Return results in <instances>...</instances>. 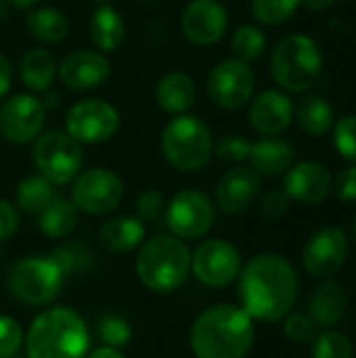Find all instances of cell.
Instances as JSON below:
<instances>
[{
	"instance_id": "obj_1",
	"label": "cell",
	"mask_w": 356,
	"mask_h": 358,
	"mask_svg": "<svg viewBox=\"0 0 356 358\" xmlns=\"http://www.w3.org/2000/svg\"><path fill=\"white\" fill-rule=\"evenodd\" d=\"M237 279L241 308L252 319L275 323L292 313L298 300V275L283 256L260 254L241 268Z\"/></svg>"
},
{
	"instance_id": "obj_2",
	"label": "cell",
	"mask_w": 356,
	"mask_h": 358,
	"mask_svg": "<svg viewBox=\"0 0 356 358\" xmlns=\"http://www.w3.org/2000/svg\"><path fill=\"white\" fill-rule=\"evenodd\" d=\"M252 317L233 304L204 310L191 327V348L197 358H245L254 344Z\"/></svg>"
},
{
	"instance_id": "obj_3",
	"label": "cell",
	"mask_w": 356,
	"mask_h": 358,
	"mask_svg": "<svg viewBox=\"0 0 356 358\" xmlns=\"http://www.w3.org/2000/svg\"><path fill=\"white\" fill-rule=\"evenodd\" d=\"M90 340L82 317L65 306L40 313L25 336L27 358H84Z\"/></svg>"
},
{
	"instance_id": "obj_4",
	"label": "cell",
	"mask_w": 356,
	"mask_h": 358,
	"mask_svg": "<svg viewBox=\"0 0 356 358\" xmlns=\"http://www.w3.org/2000/svg\"><path fill=\"white\" fill-rule=\"evenodd\" d=\"M191 271V252L174 235H155L141 243L136 256V275L141 283L155 294L178 289Z\"/></svg>"
},
{
	"instance_id": "obj_5",
	"label": "cell",
	"mask_w": 356,
	"mask_h": 358,
	"mask_svg": "<svg viewBox=\"0 0 356 358\" xmlns=\"http://www.w3.org/2000/svg\"><path fill=\"white\" fill-rule=\"evenodd\" d=\"M164 159L178 172H199L214 155V136L208 124L191 113L174 115L162 130Z\"/></svg>"
},
{
	"instance_id": "obj_6",
	"label": "cell",
	"mask_w": 356,
	"mask_h": 358,
	"mask_svg": "<svg viewBox=\"0 0 356 358\" xmlns=\"http://www.w3.org/2000/svg\"><path fill=\"white\" fill-rule=\"evenodd\" d=\"M271 76L287 92L311 90L323 71V52L317 40L306 34H292L279 40L271 52Z\"/></svg>"
},
{
	"instance_id": "obj_7",
	"label": "cell",
	"mask_w": 356,
	"mask_h": 358,
	"mask_svg": "<svg viewBox=\"0 0 356 358\" xmlns=\"http://www.w3.org/2000/svg\"><path fill=\"white\" fill-rule=\"evenodd\" d=\"M31 159L38 168V174H42L50 185L63 187L73 182V178L82 172L84 151L82 145L65 130L52 128L44 130L34 141Z\"/></svg>"
},
{
	"instance_id": "obj_8",
	"label": "cell",
	"mask_w": 356,
	"mask_h": 358,
	"mask_svg": "<svg viewBox=\"0 0 356 358\" xmlns=\"http://www.w3.org/2000/svg\"><path fill=\"white\" fill-rule=\"evenodd\" d=\"M63 279L50 258H23L8 266L6 289L25 306H44L57 298Z\"/></svg>"
},
{
	"instance_id": "obj_9",
	"label": "cell",
	"mask_w": 356,
	"mask_h": 358,
	"mask_svg": "<svg viewBox=\"0 0 356 358\" xmlns=\"http://www.w3.org/2000/svg\"><path fill=\"white\" fill-rule=\"evenodd\" d=\"M256 90V73L250 63L229 57L212 67L206 80L210 101L227 111H237L250 105Z\"/></svg>"
},
{
	"instance_id": "obj_10",
	"label": "cell",
	"mask_w": 356,
	"mask_h": 358,
	"mask_svg": "<svg viewBox=\"0 0 356 358\" xmlns=\"http://www.w3.org/2000/svg\"><path fill=\"white\" fill-rule=\"evenodd\" d=\"M120 130V111L103 99H84L65 113V132L80 145H99Z\"/></svg>"
},
{
	"instance_id": "obj_11",
	"label": "cell",
	"mask_w": 356,
	"mask_h": 358,
	"mask_svg": "<svg viewBox=\"0 0 356 358\" xmlns=\"http://www.w3.org/2000/svg\"><path fill=\"white\" fill-rule=\"evenodd\" d=\"M124 199L122 178L107 168H90L80 172L71 185L73 206L90 216L113 212Z\"/></svg>"
},
{
	"instance_id": "obj_12",
	"label": "cell",
	"mask_w": 356,
	"mask_h": 358,
	"mask_svg": "<svg viewBox=\"0 0 356 358\" xmlns=\"http://www.w3.org/2000/svg\"><path fill=\"white\" fill-rule=\"evenodd\" d=\"M216 220L212 199L195 189L178 191L166 208V224L183 241H195L210 233Z\"/></svg>"
},
{
	"instance_id": "obj_13",
	"label": "cell",
	"mask_w": 356,
	"mask_h": 358,
	"mask_svg": "<svg viewBox=\"0 0 356 358\" xmlns=\"http://www.w3.org/2000/svg\"><path fill=\"white\" fill-rule=\"evenodd\" d=\"M46 126V107L40 96L19 92L0 105V134L13 145L34 143Z\"/></svg>"
},
{
	"instance_id": "obj_14",
	"label": "cell",
	"mask_w": 356,
	"mask_h": 358,
	"mask_svg": "<svg viewBox=\"0 0 356 358\" xmlns=\"http://www.w3.org/2000/svg\"><path fill=\"white\" fill-rule=\"evenodd\" d=\"M191 268L199 283L208 287H227L241 273V254L227 239H208L193 252Z\"/></svg>"
},
{
	"instance_id": "obj_15",
	"label": "cell",
	"mask_w": 356,
	"mask_h": 358,
	"mask_svg": "<svg viewBox=\"0 0 356 358\" xmlns=\"http://www.w3.org/2000/svg\"><path fill=\"white\" fill-rule=\"evenodd\" d=\"M229 29V10L218 0H191L180 13V34L195 46H214Z\"/></svg>"
},
{
	"instance_id": "obj_16",
	"label": "cell",
	"mask_w": 356,
	"mask_h": 358,
	"mask_svg": "<svg viewBox=\"0 0 356 358\" xmlns=\"http://www.w3.org/2000/svg\"><path fill=\"white\" fill-rule=\"evenodd\" d=\"M350 245L344 229L323 227L308 241L302 252V262L308 275L313 277H332L336 275L348 258Z\"/></svg>"
},
{
	"instance_id": "obj_17",
	"label": "cell",
	"mask_w": 356,
	"mask_h": 358,
	"mask_svg": "<svg viewBox=\"0 0 356 358\" xmlns=\"http://www.w3.org/2000/svg\"><path fill=\"white\" fill-rule=\"evenodd\" d=\"M57 73L65 88L86 92L107 82L111 73V63L105 57V52L97 48H78L61 61Z\"/></svg>"
},
{
	"instance_id": "obj_18",
	"label": "cell",
	"mask_w": 356,
	"mask_h": 358,
	"mask_svg": "<svg viewBox=\"0 0 356 358\" xmlns=\"http://www.w3.org/2000/svg\"><path fill=\"white\" fill-rule=\"evenodd\" d=\"M250 124L264 136H277L290 128L294 120V103L283 90H264L250 101Z\"/></svg>"
},
{
	"instance_id": "obj_19",
	"label": "cell",
	"mask_w": 356,
	"mask_h": 358,
	"mask_svg": "<svg viewBox=\"0 0 356 358\" xmlns=\"http://www.w3.org/2000/svg\"><path fill=\"white\" fill-rule=\"evenodd\" d=\"M262 187V178L254 168L248 166H237L231 168L216 185V206L225 214H241L245 212L254 199L258 197Z\"/></svg>"
},
{
	"instance_id": "obj_20",
	"label": "cell",
	"mask_w": 356,
	"mask_h": 358,
	"mask_svg": "<svg viewBox=\"0 0 356 358\" xmlns=\"http://www.w3.org/2000/svg\"><path fill=\"white\" fill-rule=\"evenodd\" d=\"M332 182V174L321 162H300L285 172L283 191L294 201L315 206L329 195Z\"/></svg>"
},
{
	"instance_id": "obj_21",
	"label": "cell",
	"mask_w": 356,
	"mask_h": 358,
	"mask_svg": "<svg viewBox=\"0 0 356 358\" xmlns=\"http://www.w3.org/2000/svg\"><path fill=\"white\" fill-rule=\"evenodd\" d=\"M197 99V86L185 71H170L155 84V103L168 115L187 113Z\"/></svg>"
},
{
	"instance_id": "obj_22",
	"label": "cell",
	"mask_w": 356,
	"mask_h": 358,
	"mask_svg": "<svg viewBox=\"0 0 356 358\" xmlns=\"http://www.w3.org/2000/svg\"><path fill=\"white\" fill-rule=\"evenodd\" d=\"M294 147L277 136H264L252 143L250 162L260 176H281L294 166Z\"/></svg>"
},
{
	"instance_id": "obj_23",
	"label": "cell",
	"mask_w": 356,
	"mask_h": 358,
	"mask_svg": "<svg viewBox=\"0 0 356 358\" xmlns=\"http://www.w3.org/2000/svg\"><path fill=\"white\" fill-rule=\"evenodd\" d=\"M88 36L97 50L101 52H113L124 44L126 38V23L118 8H113L109 2L99 4L88 21Z\"/></svg>"
},
{
	"instance_id": "obj_24",
	"label": "cell",
	"mask_w": 356,
	"mask_h": 358,
	"mask_svg": "<svg viewBox=\"0 0 356 358\" xmlns=\"http://www.w3.org/2000/svg\"><path fill=\"white\" fill-rule=\"evenodd\" d=\"M348 306L344 287L336 281H327L315 289L308 302V317L319 327H334L342 321Z\"/></svg>"
},
{
	"instance_id": "obj_25",
	"label": "cell",
	"mask_w": 356,
	"mask_h": 358,
	"mask_svg": "<svg viewBox=\"0 0 356 358\" xmlns=\"http://www.w3.org/2000/svg\"><path fill=\"white\" fill-rule=\"evenodd\" d=\"M99 239L105 250L113 254H126L143 243L145 224L136 216H113L101 227Z\"/></svg>"
},
{
	"instance_id": "obj_26",
	"label": "cell",
	"mask_w": 356,
	"mask_h": 358,
	"mask_svg": "<svg viewBox=\"0 0 356 358\" xmlns=\"http://www.w3.org/2000/svg\"><path fill=\"white\" fill-rule=\"evenodd\" d=\"M57 61L46 48H29L19 61V78L29 92H44L57 76Z\"/></svg>"
},
{
	"instance_id": "obj_27",
	"label": "cell",
	"mask_w": 356,
	"mask_h": 358,
	"mask_svg": "<svg viewBox=\"0 0 356 358\" xmlns=\"http://www.w3.org/2000/svg\"><path fill=\"white\" fill-rule=\"evenodd\" d=\"M294 115L302 132H306L308 136H317V138L325 136L336 124L334 107L321 94H306L298 103V107H294Z\"/></svg>"
},
{
	"instance_id": "obj_28",
	"label": "cell",
	"mask_w": 356,
	"mask_h": 358,
	"mask_svg": "<svg viewBox=\"0 0 356 358\" xmlns=\"http://www.w3.org/2000/svg\"><path fill=\"white\" fill-rule=\"evenodd\" d=\"M25 27L36 40L44 44H57L69 34V19L57 6H36L27 13Z\"/></svg>"
},
{
	"instance_id": "obj_29",
	"label": "cell",
	"mask_w": 356,
	"mask_h": 358,
	"mask_svg": "<svg viewBox=\"0 0 356 358\" xmlns=\"http://www.w3.org/2000/svg\"><path fill=\"white\" fill-rule=\"evenodd\" d=\"M38 227L40 231L50 239H63L69 233L76 231L80 222V210L73 206V201L65 197H55L40 214H38Z\"/></svg>"
},
{
	"instance_id": "obj_30",
	"label": "cell",
	"mask_w": 356,
	"mask_h": 358,
	"mask_svg": "<svg viewBox=\"0 0 356 358\" xmlns=\"http://www.w3.org/2000/svg\"><path fill=\"white\" fill-rule=\"evenodd\" d=\"M55 185H50L42 174L25 176L15 189V206L25 214H40L55 199Z\"/></svg>"
},
{
	"instance_id": "obj_31",
	"label": "cell",
	"mask_w": 356,
	"mask_h": 358,
	"mask_svg": "<svg viewBox=\"0 0 356 358\" xmlns=\"http://www.w3.org/2000/svg\"><path fill=\"white\" fill-rule=\"evenodd\" d=\"M52 260V264L61 271L63 277L67 275H82L88 273L94 266V252L84 245L82 241H71V243H63L59 248H55L48 256Z\"/></svg>"
},
{
	"instance_id": "obj_32",
	"label": "cell",
	"mask_w": 356,
	"mask_h": 358,
	"mask_svg": "<svg viewBox=\"0 0 356 358\" xmlns=\"http://www.w3.org/2000/svg\"><path fill=\"white\" fill-rule=\"evenodd\" d=\"M231 50L237 59L245 63L258 61L266 50V34L258 25L245 23L237 27L231 36Z\"/></svg>"
},
{
	"instance_id": "obj_33",
	"label": "cell",
	"mask_w": 356,
	"mask_h": 358,
	"mask_svg": "<svg viewBox=\"0 0 356 358\" xmlns=\"http://www.w3.org/2000/svg\"><path fill=\"white\" fill-rule=\"evenodd\" d=\"M300 6L302 0H250L254 19L269 27L287 23L298 13Z\"/></svg>"
},
{
	"instance_id": "obj_34",
	"label": "cell",
	"mask_w": 356,
	"mask_h": 358,
	"mask_svg": "<svg viewBox=\"0 0 356 358\" xmlns=\"http://www.w3.org/2000/svg\"><path fill=\"white\" fill-rule=\"evenodd\" d=\"M97 334H99V340L105 346H111V348H122V346L130 344V340H132L130 323L122 315H113V313H107V315L99 317Z\"/></svg>"
},
{
	"instance_id": "obj_35",
	"label": "cell",
	"mask_w": 356,
	"mask_h": 358,
	"mask_svg": "<svg viewBox=\"0 0 356 358\" xmlns=\"http://www.w3.org/2000/svg\"><path fill=\"white\" fill-rule=\"evenodd\" d=\"M311 358H355V348L348 336L340 331H323L313 340Z\"/></svg>"
},
{
	"instance_id": "obj_36",
	"label": "cell",
	"mask_w": 356,
	"mask_h": 358,
	"mask_svg": "<svg viewBox=\"0 0 356 358\" xmlns=\"http://www.w3.org/2000/svg\"><path fill=\"white\" fill-rule=\"evenodd\" d=\"M332 130L336 151L350 164H356V113L342 115Z\"/></svg>"
},
{
	"instance_id": "obj_37",
	"label": "cell",
	"mask_w": 356,
	"mask_h": 358,
	"mask_svg": "<svg viewBox=\"0 0 356 358\" xmlns=\"http://www.w3.org/2000/svg\"><path fill=\"white\" fill-rule=\"evenodd\" d=\"M250 149L252 143L243 134L229 132L214 145V155L227 164H241L250 157Z\"/></svg>"
},
{
	"instance_id": "obj_38",
	"label": "cell",
	"mask_w": 356,
	"mask_h": 358,
	"mask_svg": "<svg viewBox=\"0 0 356 358\" xmlns=\"http://www.w3.org/2000/svg\"><path fill=\"white\" fill-rule=\"evenodd\" d=\"M136 218L145 222H157L166 214V197L157 189H145L134 201Z\"/></svg>"
},
{
	"instance_id": "obj_39",
	"label": "cell",
	"mask_w": 356,
	"mask_h": 358,
	"mask_svg": "<svg viewBox=\"0 0 356 358\" xmlns=\"http://www.w3.org/2000/svg\"><path fill=\"white\" fill-rule=\"evenodd\" d=\"M283 323V334L287 336V340H292L294 344H308L315 340L317 336V325L315 321L304 315V313H287Z\"/></svg>"
},
{
	"instance_id": "obj_40",
	"label": "cell",
	"mask_w": 356,
	"mask_h": 358,
	"mask_svg": "<svg viewBox=\"0 0 356 358\" xmlns=\"http://www.w3.org/2000/svg\"><path fill=\"white\" fill-rule=\"evenodd\" d=\"M23 344L21 325L10 317H0V358L13 357Z\"/></svg>"
},
{
	"instance_id": "obj_41",
	"label": "cell",
	"mask_w": 356,
	"mask_h": 358,
	"mask_svg": "<svg viewBox=\"0 0 356 358\" xmlns=\"http://www.w3.org/2000/svg\"><path fill=\"white\" fill-rule=\"evenodd\" d=\"M290 195L283 191V189H273L269 193L262 195L260 199V214L269 220H275V218H281L287 208H290Z\"/></svg>"
},
{
	"instance_id": "obj_42",
	"label": "cell",
	"mask_w": 356,
	"mask_h": 358,
	"mask_svg": "<svg viewBox=\"0 0 356 358\" xmlns=\"http://www.w3.org/2000/svg\"><path fill=\"white\" fill-rule=\"evenodd\" d=\"M332 189L340 201L344 203L356 201V164H350L338 172V176L332 182Z\"/></svg>"
},
{
	"instance_id": "obj_43",
	"label": "cell",
	"mask_w": 356,
	"mask_h": 358,
	"mask_svg": "<svg viewBox=\"0 0 356 358\" xmlns=\"http://www.w3.org/2000/svg\"><path fill=\"white\" fill-rule=\"evenodd\" d=\"M19 229V210L13 201L0 199V241L10 239Z\"/></svg>"
},
{
	"instance_id": "obj_44",
	"label": "cell",
	"mask_w": 356,
	"mask_h": 358,
	"mask_svg": "<svg viewBox=\"0 0 356 358\" xmlns=\"http://www.w3.org/2000/svg\"><path fill=\"white\" fill-rule=\"evenodd\" d=\"M10 86H13V65H10V61L0 52V101L6 99Z\"/></svg>"
},
{
	"instance_id": "obj_45",
	"label": "cell",
	"mask_w": 356,
	"mask_h": 358,
	"mask_svg": "<svg viewBox=\"0 0 356 358\" xmlns=\"http://www.w3.org/2000/svg\"><path fill=\"white\" fill-rule=\"evenodd\" d=\"M84 358H126L122 352H120V348H111V346H101V348H97V350H92L88 357Z\"/></svg>"
},
{
	"instance_id": "obj_46",
	"label": "cell",
	"mask_w": 356,
	"mask_h": 358,
	"mask_svg": "<svg viewBox=\"0 0 356 358\" xmlns=\"http://www.w3.org/2000/svg\"><path fill=\"white\" fill-rule=\"evenodd\" d=\"M42 94H44V96H42L40 101H42V105L46 107V111L59 107V101H61V94H59V92H55V90L50 92V88H48V90H44Z\"/></svg>"
},
{
	"instance_id": "obj_47",
	"label": "cell",
	"mask_w": 356,
	"mask_h": 358,
	"mask_svg": "<svg viewBox=\"0 0 356 358\" xmlns=\"http://www.w3.org/2000/svg\"><path fill=\"white\" fill-rule=\"evenodd\" d=\"M336 0H302V6H306L308 10H327L329 6H334Z\"/></svg>"
},
{
	"instance_id": "obj_48",
	"label": "cell",
	"mask_w": 356,
	"mask_h": 358,
	"mask_svg": "<svg viewBox=\"0 0 356 358\" xmlns=\"http://www.w3.org/2000/svg\"><path fill=\"white\" fill-rule=\"evenodd\" d=\"M6 2L10 6H15V8H23L25 10V8H34L40 0H6Z\"/></svg>"
},
{
	"instance_id": "obj_49",
	"label": "cell",
	"mask_w": 356,
	"mask_h": 358,
	"mask_svg": "<svg viewBox=\"0 0 356 358\" xmlns=\"http://www.w3.org/2000/svg\"><path fill=\"white\" fill-rule=\"evenodd\" d=\"M6 8H8V2H6V0H0V19H4Z\"/></svg>"
},
{
	"instance_id": "obj_50",
	"label": "cell",
	"mask_w": 356,
	"mask_h": 358,
	"mask_svg": "<svg viewBox=\"0 0 356 358\" xmlns=\"http://www.w3.org/2000/svg\"><path fill=\"white\" fill-rule=\"evenodd\" d=\"M353 237H355V243H356V218H355V224H353Z\"/></svg>"
},
{
	"instance_id": "obj_51",
	"label": "cell",
	"mask_w": 356,
	"mask_h": 358,
	"mask_svg": "<svg viewBox=\"0 0 356 358\" xmlns=\"http://www.w3.org/2000/svg\"><path fill=\"white\" fill-rule=\"evenodd\" d=\"M92 2H99V4H107L109 0H92Z\"/></svg>"
},
{
	"instance_id": "obj_52",
	"label": "cell",
	"mask_w": 356,
	"mask_h": 358,
	"mask_svg": "<svg viewBox=\"0 0 356 358\" xmlns=\"http://www.w3.org/2000/svg\"><path fill=\"white\" fill-rule=\"evenodd\" d=\"M2 254H4V250H2V241H0V258H2Z\"/></svg>"
},
{
	"instance_id": "obj_53",
	"label": "cell",
	"mask_w": 356,
	"mask_h": 358,
	"mask_svg": "<svg viewBox=\"0 0 356 358\" xmlns=\"http://www.w3.org/2000/svg\"><path fill=\"white\" fill-rule=\"evenodd\" d=\"M4 358H21V357H17V355H13V357H4Z\"/></svg>"
}]
</instances>
